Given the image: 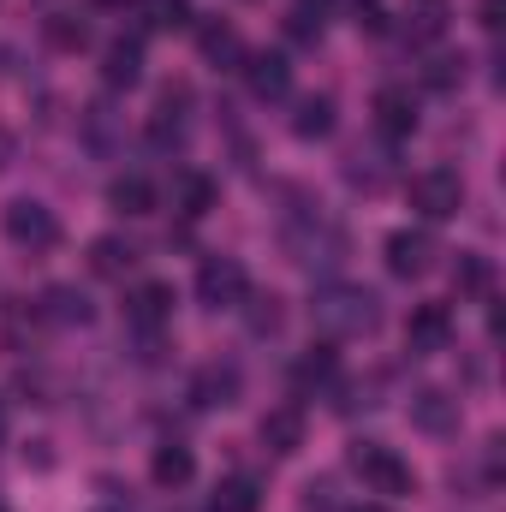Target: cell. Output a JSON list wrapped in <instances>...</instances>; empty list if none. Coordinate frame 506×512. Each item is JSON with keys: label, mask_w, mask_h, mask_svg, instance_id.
Here are the masks:
<instances>
[{"label": "cell", "mask_w": 506, "mask_h": 512, "mask_svg": "<svg viewBox=\"0 0 506 512\" xmlns=\"http://www.w3.org/2000/svg\"><path fill=\"white\" fill-rule=\"evenodd\" d=\"M310 316H316V328L328 340H358V334H376L381 304H376V292H364V286H322Z\"/></svg>", "instance_id": "cell-1"}, {"label": "cell", "mask_w": 506, "mask_h": 512, "mask_svg": "<svg viewBox=\"0 0 506 512\" xmlns=\"http://www.w3.org/2000/svg\"><path fill=\"white\" fill-rule=\"evenodd\" d=\"M286 251L298 268H340L346 251H352V239L328 221V215H310L304 227H286Z\"/></svg>", "instance_id": "cell-2"}, {"label": "cell", "mask_w": 506, "mask_h": 512, "mask_svg": "<svg viewBox=\"0 0 506 512\" xmlns=\"http://www.w3.org/2000/svg\"><path fill=\"white\" fill-rule=\"evenodd\" d=\"M405 197H411V209H417L423 221H453V215L465 209V179H459L453 167H423V173H411Z\"/></svg>", "instance_id": "cell-3"}, {"label": "cell", "mask_w": 506, "mask_h": 512, "mask_svg": "<svg viewBox=\"0 0 506 512\" xmlns=\"http://www.w3.org/2000/svg\"><path fill=\"white\" fill-rule=\"evenodd\" d=\"M352 471L364 477L370 495H387V501H393V495H411V483H417L411 465H405L393 447H381V441H358V447H352Z\"/></svg>", "instance_id": "cell-4"}, {"label": "cell", "mask_w": 506, "mask_h": 512, "mask_svg": "<svg viewBox=\"0 0 506 512\" xmlns=\"http://www.w3.org/2000/svg\"><path fill=\"white\" fill-rule=\"evenodd\" d=\"M0 233H6L18 251H48V245H60V221H54V209L36 203V197L6 203V209H0Z\"/></svg>", "instance_id": "cell-5"}, {"label": "cell", "mask_w": 506, "mask_h": 512, "mask_svg": "<svg viewBox=\"0 0 506 512\" xmlns=\"http://www.w3.org/2000/svg\"><path fill=\"white\" fill-rule=\"evenodd\" d=\"M197 298H203L209 310H239V304L251 298V274H245V262H233V256H209V262L197 268Z\"/></svg>", "instance_id": "cell-6"}, {"label": "cell", "mask_w": 506, "mask_h": 512, "mask_svg": "<svg viewBox=\"0 0 506 512\" xmlns=\"http://www.w3.org/2000/svg\"><path fill=\"white\" fill-rule=\"evenodd\" d=\"M447 340H453V310L447 304H417L411 322H405V346L417 358H429V352H447Z\"/></svg>", "instance_id": "cell-7"}, {"label": "cell", "mask_w": 506, "mask_h": 512, "mask_svg": "<svg viewBox=\"0 0 506 512\" xmlns=\"http://www.w3.org/2000/svg\"><path fill=\"white\" fill-rule=\"evenodd\" d=\"M435 268V239L429 233H393L387 239V274H399V280H423Z\"/></svg>", "instance_id": "cell-8"}, {"label": "cell", "mask_w": 506, "mask_h": 512, "mask_svg": "<svg viewBox=\"0 0 506 512\" xmlns=\"http://www.w3.org/2000/svg\"><path fill=\"white\" fill-rule=\"evenodd\" d=\"M256 435H262V447H268L274 459H292V453L304 447V405H274Z\"/></svg>", "instance_id": "cell-9"}, {"label": "cell", "mask_w": 506, "mask_h": 512, "mask_svg": "<svg viewBox=\"0 0 506 512\" xmlns=\"http://www.w3.org/2000/svg\"><path fill=\"white\" fill-rule=\"evenodd\" d=\"M411 423L423 435H447V429H459V399L447 387H423V393H411Z\"/></svg>", "instance_id": "cell-10"}, {"label": "cell", "mask_w": 506, "mask_h": 512, "mask_svg": "<svg viewBox=\"0 0 506 512\" xmlns=\"http://www.w3.org/2000/svg\"><path fill=\"white\" fill-rule=\"evenodd\" d=\"M245 84H251L256 102H280L292 90V66L286 54H245Z\"/></svg>", "instance_id": "cell-11"}, {"label": "cell", "mask_w": 506, "mask_h": 512, "mask_svg": "<svg viewBox=\"0 0 506 512\" xmlns=\"http://www.w3.org/2000/svg\"><path fill=\"white\" fill-rule=\"evenodd\" d=\"M376 126H381V137H393V143L417 131V102H411V90H399V84L376 90Z\"/></svg>", "instance_id": "cell-12"}, {"label": "cell", "mask_w": 506, "mask_h": 512, "mask_svg": "<svg viewBox=\"0 0 506 512\" xmlns=\"http://www.w3.org/2000/svg\"><path fill=\"white\" fill-rule=\"evenodd\" d=\"M137 78H143V42H137V36L108 42V54H102V84H108V90H131Z\"/></svg>", "instance_id": "cell-13"}, {"label": "cell", "mask_w": 506, "mask_h": 512, "mask_svg": "<svg viewBox=\"0 0 506 512\" xmlns=\"http://www.w3.org/2000/svg\"><path fill=\"white\" fill-rule=\"evenodd\" d=\"M340 382V352L334 346H310L298 364H292V387L298 393H322V387Z\"/></svg>", "instance_id": "cell-14"}, {"label": "cell", "mask_w": 506, "mask_h": 512, "mask_svg": "<svg viewBox=\"0 0 506 512\" xmlns=\"http://www.w3.org/2000/svg\"><path fill=\"white\" fill-rule=\"evenodd\" d=\"M126 316L137 328H161V322L173 316V286H167V280H143L126 298Z\"/></svg>", "instance_id": "cell-15"}, {"label": "cell", "mask_w": 506, "mask_h": 512, "mask_svg": "<svg viewBox=\"0 0 506 512\" xmlns=\"http://www.w3.org/2000/svg\"><path fill=\"white\" fill-rule=\"evenodd\" d=\"M191 399H197L203 411L233 405V399H239V370H227V364H203V370L191 376Z\"/></svg>", "instance_id": "cell-16"}, {"label": "cell", "mask_w": 506, "mask_h": 512, "mask_svg": "<svg viewBox=\"0 0 506 512\" xmlns=\"http://www.w3.org/2000/svg\"><path fill=\"white\" fill-rule=\"evenodd\" d=\"M447 24H453V6L447 0H411L405 6V36L411 42H441Z\"/></svg>", "instance_id": "cell-17"}, {"label": "cell", "mask_w": 506, "mask_h": 512, "mask_svg": "<svg viewBox=\"0 0 506 512\" xmlns=\"http://www.w3.org/2000/svg\"><path fill=\"white\" fill-rule=\"evenodd\" d=\"M42 316L60 322V328H84L96 310H90V298H84L78 286H48V292H42Z\"/></svg>", "instance_id": "cell-18"}, {"label": "cell", "mask_w": 506, "mask_h": 512, "mask_svg": "<svg viewBox=\"0 0 506 512\" xmlns=\"http://www.w3.org/2000/svg\"><path fill=\"white\" fill-rule=\"evenodd\" d=\"M108 203H114L120 215H155V185H149L143 173H120V179L108 185Z\"/></svg>", "instance_id": "cell-19"}, {"label": "cell", "mask_w": 506, "mask_h": 512, "mask_svg": "<svg viewBox=\"0 0 506 512\" xmlns=\"http://www.w3.org/2000/svg\"><path fill=\"white\" fill-rule=\"evenodd\" d=\"M149 477H155L161 489H185V483L197 477V459H191V447H161V453L149 459Z\"/></svg>", "instance_id": "cell-20"}, {"label": "cell", "mask_w": 506, "mask_h": 512, "mask_svg": "<svg viewBox=\"0 0 506 512\" xmlns=\"http://www.w3.org/2000/svg\"><path fill=\"white\" fill-rule=\"evenodd\" d=\"M292 131L310 143V137H328L334 131V96H304L298 114H292Z\"/></svg>", "instance_id": "cell-21"}, {"label": "cell", "mask_w": 506, "mask_h": 512, "mask_svg": "<svg viewBox=\"0 0 506 512\" xmlns=\"http://www.w3.org/2000/svg\"><path fill=\"white\" fill-rule=\"evenodd\" d=\"M131 262H137V251H131L126 239H114V233H108V239H96V245H90V268H96V274H102V280H120V274H126Z\"/></svg>", "instance_id": "cell-22"}, {"label": "cell", "mask_w": 506, "mask_h": 512, "mask_svg": "<svg viewBox=\"0 0 506 512\" xmlns=\"http://www.w3.org/2000/svg\"><path fill=\"white\" fill-rule=\"evenodd\" d=\"M197 42H203V54H209L215 66H233V60H245V48H239V30H233V24H215V18H209V24L197 30Z\"/></svg>", "instance_id": "cell-23"}, {"label": "cell", "mask_w": 506, "mask_h": 512, "mask_svg": "<svg viewBox=\"0 0 506 512\" xmlns=\"http://www.w3.org/2000/svg\"><path fill=\"white\" fill-rule=\"evenodd\" d=\"M179 209L185 215H209L215 209V179L209 173H179Z\"/></svg>", "instance_id": "cell-24"}, {"label": "cell", "mask_w": 506, "mask_h": 512, "mask_svg": "<svg viewBox=\"0 0 506 512\" xmlns=\"http://www.w3.org/2000/svg\"><path fill=\"white\" fill-rule=\"evenodd\" d=\"M256 507H262V495H256L251 477H227L215 489V512H256Z\"/></svg>", "instance_id": "cell-25"}, {"label": "cell", "mask_w": 506, "mask_h": 512, "mask_svg": "<svg viewBox=\"0 0 506 512\" xmlns=\"http://www.w3.org/2000/svg\"><path fill=\"white\" fill-rule=\"evenodd\" d=\"M137 12H143L149 30H179V24H191V0H143Z\"/></svg>", "instance_id": "cell-26"}, {"label": "cell", "mask_w": 506, "mask_h": 512, "mask_svg": "<svg viewBox=\"0 0 506 512\" xmlns=\"http://www.w3.org/2000/svg\"><path fill=\"white\" fill-rule=\"evenodd\" d=\"M453 280H459V292H489V286H495V268H489V256L459 251V268H453Z\"/></svg>", "instance_id": "cell-27"}, {"label": "cell", "mask_w": 506, "mask_h": 512, "mask_svg": "<svg viewBox=\"0 0 506 512\" xmlns=\"http://www.w3.org/2000/svg\"><path fill=\"white\" fill-rule=\"evenodd\" d=\"M423 84H429V90H453V84H465V54H435V60L423 66Z\"/></svg>", "instance_id": "cell-28"}, {"label": "cell", "mask_w": 506, "mask_h": 512, "mask_svg": "<svg viewBox=\"0 0 506 512\" xmlns=\"http://www.w3.org/2000/svg\"><path fill=\"white\" fill-rule=\"evenodd\" d=\"M48 42L72 54V48H84V42H90V30H84V18H72V12H60V18H48Z\"/></svg>", "instance_id": "cell-29"}, {"label": "cell", "mask_w": 506, "mask_h": 512, "mask_svg": "<svg viewBox=\"0 0 506 512\" xmlns=\"http://www.w3.org/2000/svg\"><path fill=\"white\" fill-rule=\"evenodd\" d=\"M352 24H358L364 36H381V30H387V6H381V0H352Z\"/></svg>", "instance_id": "cell-30"}, {"label": "cell", "mask_w": 506, "mask_h": 512, "mask_svg": "<svg viewBox=\"0 0 506 512\" xmlns=\"http://www.w3.org/2000/svg\"><path fill=\"white\" fill-rule=\"evenodd\" d=\"M251 304V334H274L280 328V298H245Z\"/></svg>", "instance_id": "cell-31"}, {"label": "cell", "mask_w": 506, "mask_h": 512, "mask_svg": "<svg viewBox=\"0 0 506 512\" xmlns=\"http://www.w3.org/2000/svg\"><path fill=\"white\" fill-rule=\"evenodd\" d=\"M286 30H292L298 42H322V18H316V12H304V6H292V12H286Z\"/></svg>", "instance_id": "cell-32"}, {"label": "cell", "mask_w": 506, "mask_h": 512, "mask_svg": "<svg viewBox=\"0 0 506 512\" xmlns=\"http://www.w3.org/2000/svg\"><path fill=\"white\" fill-rule=\"evenodd\" d=\"M304 512H334V483H310L304 489Z\"/></svg>", "instance_id": "cell-33"}, {"label": "cell", "mask_w": 506, "mask_h": 512, "mask_svg": "<svg viewBox=\"0 0 506 512\" xmlns=\"http://www.w3.org/2000/svg\"><path fill=\"white\" fill-rule=\"evenodd\" d=\"M501 12H506V0H483V6H477V24L495 36V30H501Z\"/></svg>", "instance_id": "cell-34"}, {"label": "cell", "mask_w": 506, "mask_h": 512, "mask_svg": "<svg viewBox=\"0 0 506 512\" xmlns=\"http://www.w3.org/2000/svg\"><path fill=\"white\" fill-rule=\"evenodd\" d=\"M6 155H12V137H6V131H0V167H6Z\"/></svg>", "instance_id": "cell-35"}, {"label": "cell", "mask_w": 506, "mask_h": 512, "mask_svg": "<svg viewBox=\"0 0 506 512\" xmlns=\"http://www.w3.org/2000/svg\"><path fill=\"white\" fill-rule=\"evenodd\" d=\"M298 6H304V12H310V6H316V18H322V6H328V0H298Z\"/></svg>", "instance_id": "cell-36"}, {"label": "cell", "mask_w": 506, "mask_h": 512, "mask_svg": "<svg viewBox=\"0 0 506 512\" xmlns=\"http://www.w3.org/2000/svg\"><path fill=\"white\" fill-rule=\"evenodd\" d=\"M0 441H6V405H0Z\"/></svg>", "instance_id": "cell-37"}, {"label": "cell", "mask_w": 506, "mask_h": 512, "mask_svg": "<svg viewBox=\"0 0 506 512\" xmlns=\"http://www.w3.org/2000/svg\"><path fill=\"white\" fill-rule=\"evenodd\" d=\"M358 512H387V507H358Z\"/></svg>", "instance_id": "cell-38"}, {"label": "cell", "mask_w": 506, "mask_h": 512, "mask_svg": "<svg viewBox=\"0 0 506 512\" xmlns=\"http://www.w3.org/2000/svg\"><path fill=\"white\" fill-rule=\"evenodd\" d=\"M0 512H12V507H6V501H0Z\"/></svg>", "instance_id": "cell-39"}, {"label": "cell", "mask_w": 506, "mask_h": 512, "mask_svg": "<svg viewBox=\"0 0 506 512\" xmlns=\"http://www.w3.org/2000/svg\"><path fill=\"white\" fill-rule=\"evenodd\" d=\"M102 512H108V507H102Z\"/></svg>", "instance_id": "cell-40"}]
</instances>
